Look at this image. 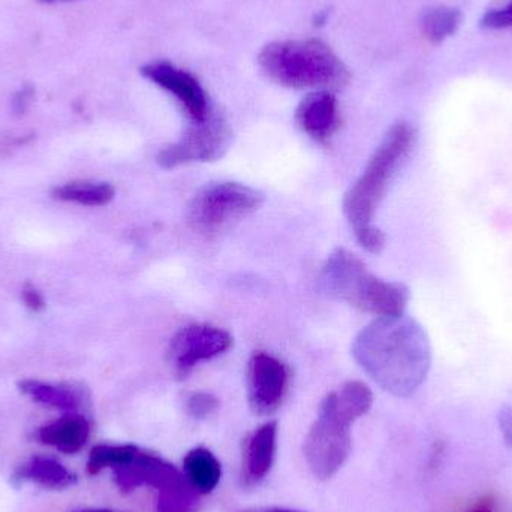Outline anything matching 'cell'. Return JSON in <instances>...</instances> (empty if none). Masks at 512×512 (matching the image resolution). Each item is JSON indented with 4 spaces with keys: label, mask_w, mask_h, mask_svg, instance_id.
I'll return each instance as SVG.
<instances>
[{
    "label": "cell",
    "mask_w": 512,
    "mask_h": 512,
    "mask_svg": "<svg viewBox=\"0 0 512 512\" xmlns=\"http://www.w3.org/2000/svg\"><path fill=\"white\" fill-rule=\"evenodd\" d=\"M352 355L382 390L397 397L412 396L432 366L429 336L405 313L370 322L355 337Z\"/></svg>",
    "instance_id": "6da1fadb"
},
{
    "label": "cell",
    "mask_w": 512,
    "mask_h": 512,
    "mask_svg": "<svg viewBox=\"0 0 512 512\" xmlns=\"http://www.w3.org/2000/svg\"><path fill=\"white\" fill-rule=\"evenodd\" d=\"M258 63L268 80L289 89H334L349 78L342 60L318 39L270 42L259 53Z\"/></svg>",
    "instance_id": "7a4b0ae2"
},
{
    "label": "cell",
    "mask_w": 512,
    "mask_h": 512,
    "mask_svg": "<svg viewBox=\"0 0 512 512\" xmlns=\"http://www.w3.org/2000/svg\"><path fill=\"white\" fill-rule=\"evenodd\" d=\"M322 285L328 294L376 318L403 315L408 306L409 289L403 283L379 279L357 255L345 249L328 256L322 268Z\"/></svg>",
    "instance_id": "3957f363"
},
{
    "label": "cell",
    "mask_w": 512,
    "mask_h": 512,
    "mask_svg": "<svg viewBox=\"0 0 512 512\" xmlns=\"http://www.w3.org/2000/svg\"><path fill=\"white\" fill-rule=\"evenodd\" d=\"M414 143L415 129L408 122H397L385 134L360 179L349 189L343 200V213L349 225L354 228V233L373 225V216L397 171L412 152Z\"/></svg>",
    "instance_id": "277c9868"
},
{
    "label": "cell",
    "mask_w": 512,
    "mask_h": 512,
    "mask_svg": "<svg viewBox=\"0 0 512 512\" xmlns=\"http://www.w3.org/2000/svg\"><path fill=\"white\" fill-rule=\"evenodd\" d=\"M114 480L123 493L140 487L155 489L156 512H194L198 493L176 466L156 454L138 451L128 465L114 469Z\"/></svg>",
    "instance_id": "5b68a950"
},
{
    "label": "cell",
    "mask_w": 512,
    "mask_h": 512,
    "mask_svg": "<svg viewBox=\"0 0 512 512\" xmlns=\"http://www.w3.org/2000/svg\"><path fill=\"white\" fill-rule=\"evenodd\" d=\"M264 195L242 183L221 182L204 186L189 204L188 224L201 236H215L256 212Z\"/></svg>",
    "instance_id": "8992f818"
},
{
    "label": "cell",
    "mask_w": 512,
    "mask_h": 512,
    "mask_svg": "<svg viewBox=\"0 0 512 512\" xmlns=\"http://www.w3.org/2000/svg\"><path fill=\"white\" fill-rule=\"evenodd\" d=\"M351 426L327 403H321L304 441V457L313 477L330 480L345 465L352 450Z\"/></svg>",
    "instance_id": "52a82bcc"
},
{
    "label": "cell",
    "mask_w": 512,
    "mask_h": 512,
    "mask_svg": "<svg viewBox=\"0 0 512 512\" xmlns=\"http://www.w3.org/2000/svg\"><path fill=\"white\" fill-rule=\"evenodd\" d=\"M233 134L222 117L210 114L204 122L192 123L177 143L165 147L158 155V164L165 170L194 164L215 162L230 149Z\"/></svg>",
    "instance_id": "ba28073f"
},
{
    "label": "cell",
    "mask_w": 512,
    "mask_h": 512,
    "mask_svg": "<svg viewBox=\"0 0 512 512\" xmlns=\"http://www.w3.org/2000/svg\"><path fill=\"white\" fill-rule=\"evenodd\" d=\"M234 339L224 328L212 324H191L180 328L168 349V361L180 378L188 376L198 364L224 355Z\"/></svg>",
    "instance_id": "9c48e42d"
},
{
    "label": "cell",
    "mask_w": 512,
    "mask_h": 512,
    "mask_svg": "<svg viewBox=\"0 0 512 512\" xmlns=\"http://www.w3.org/2000/svg\"><path fill=\"white\" fill-rule=\"evenodd\" d=\"M289 388V370L273 355L256 352L249 361L248 397L252 412L268 417L282 406Z\"/></svg>",
    "instance_id": "30bf717a"
},
{
    "label": "cell",
    "mask_w": 512,
    "mask_h": 512,
    "mask_svg": "<svg viewBox=\"0 0 512 512\" xmlns=\"http://www.w3.org/2000/svg\"><path fill=\"white\" fill-rule=\"evenodd\" d=\"M141 74L156 86L162 87L174 96L188 114L192 123L204 122L210 116L209 99L200 81L188 71L158 60L141 68Z\"/></svg>",
    "instance_id": "8fae6325"
},
{
    "label": "cell",
    "mask_w": 512,
    "mask_h": 512,
    "mask_svg": "<svg viewBox=\"0 0 512 512\" xmlns=\"http://www.w3.org/2000/svg\"><path fill=\"white\" fill-rule=\"evenodd\" d=\"M304 134L318 143H327L340 128V111L336 96L328 90L309 93L295 113Z\"/></svg>",
    "instance_id": "7c38bea8"
},
{
    "label": "cell",
    "mask_w": 512,
    "mask_h": 512,
    "mask_svg": "<svg viewBox=\"0 0 512 512\" xmlns=\"http://www.w3.org/2000/svg\"><path fill=\"white\" fill-rule=\"evenodd\" d=\"M277 451V423L268 421L255 429L243 444L242 483L258 486L270 474Z\"/></svg>",
    "instance_id": "4fadbf2b"
},
{
    "label": "cell",
    "mask_w": 512,
    "mask_h": 512,
    "mask_svg": "<svg viewBox=\"0 0 512 512\" xmlns=\"http://www.w3.org/2000/svg\"><path fill=\"white\" fill-rule=\"evenodd\" d=\"M90 438V424L83 415L69 414L41 427L38 439L60 453L77 454L86 447Z\"/></svg>",
    "instance_id": "5bb4252c"
},
{
    "label": "cell",
    "mask_w": 512,
    "mask_h": 512,
    "mask_svg": "<svg viewBox=\"0 0 512 512\" xmlns=\"http://www.w3.org/2000/svg\"><path fill=\"white\" fill-rule=\"evenodd\" d=\"M15 483H33L42 489L63 490L77 481V477L62 463L51 457L35 456L15 471Z\"/></svg>",
    "instance_id": "9a60e30c"
},
{
    "label": "cell",
    "mask_w": 512,
    "mask_h": 512,
    "mask_svg": "<svg viewBox=\"0 0 512 512\" xmlns=\"http://www.w3.org/2000/svg\"><path fill=\"white\" fill-rule=\"evenodd\" d=\"M183 474L198 495H210L221 483L222 465L212 451L197 447L183 459Z\"/></svg>",
    "instance_id": "2e32d148"
},
{
    "label": "cell",
    "mask_w": 512,
    "mask_h": 512,
    "mask_svg": "<svg viewBox=\"0 0 512 512\" xmlns=\"http://www.w3.org/2000/svg\"><path fill=\"white\" fill-rule=\"evenodd\" d=\"M322 402L348 423L354 424L367 414L373 405V393L364 382L349 381L331 391Z\"/></svg>",
    "instance_id": "e0dca14e"
},
{
    "label": "cell",
    "mask_w": 512,
    "mask_h": 512,
    "mask_svg": "<svg viewBox=\"0 0 512 512\" xmlns=\"http://www.w3.org/2000/svg\"><path fill=\"white\" fill-rule=\"evenodd\" d=\"M21 393L26 394L33 402L65 412H75L81 405V396L74 388L44 384V382L21 381L18 384Z\"/></svg>",
    "instance_id": "ac0fdd59"
},
{
    "label": "cell",
    "mask_w": 512,
    "mask_h": 512,
    "mask_svg": "<svg viewBox=\"0 0 512 512\" xmlns=\"http://www.w3.org/2000/svg\"><path fill=\"white\" fill-rule=\"evenodd\" d=\"M114 195H116V189L110 183L86 182V180L57 186L53 191V198L56 200L87 207L107 206L113 201Z\"/></svg>",
    "instance_id": "d6986e66"
},
{
    "label": "cell",
    "mask_w": 512,
    "mask_h": 512,
    "mask_svg": "<svg viewBox=\"0 0 512 512\" xmlns=\"http://www.w3.org/2000/svg\"><path fill=\"white\" fill-rule=\"evenodd\" d=\"M140 448L132 444L95 445L90 451L89 460H87V472L90 475H98L105 469H117L120 466L128 465L137 456Z\"/></svg>",
    "instance_id": "ffe728a7"
},
{
    "label": "cell",
    "mask_w": 512,
    "mask_h": 512,
    "mask_svg": "<svg viewBox=\"0 0 512 512\" xmlns=\"http://www.w3.org/2000/svg\"><path fill=\"white\" fill-rule=\"evenodd\" d=\"M459 24V12L454 9L439 8L429 12L424 18V32L432 41H441L451 35Z\"/></svg>",
    "instance_id": "44dd1931"
},
{
    "label": "cell",
    "mask_w": 512,
    "mask_h": 512,
    "mask_svg": "<svg viewBox=\"0 0 512 512\" xmlns=\"http://www.w3.org/2000/svg\"><path fill=\"white\" fill-rule=\"evenodd\" d=\"M186 408H188V414L195 420H207L218 411L219 400L213 394L200 391L189 397Z\"/></svg>",
    "instance_id": "7402d4cb"
},
{
    "label": "cell",
    "mask_w": 512,
    "mask_h": 512,
    "mask_svg": "<svg viewBox=\"0 0 512 512\" xmlns=\"http://www.w3.org/2000/svg\"><path fill=\"white\" fill-rule=\"evenodd\" d=\"M354 234L357 237V242L370 254H381L384 251L387 239H385V234L375 225H369V227L363 228V230Z\"/></svg>",
    "instance_id": "603a6c76"
},
{
    "label": "cell",
    "mask_w": 512,
    "mask_h": 512,
    "mask_svg": "<svg viewBox=\"0 0 512 512\" xmlns=\"http://www.w3.org/2000/svg\"><path fill=\"white\" fill-rule=\"evenodd\" d=\"M21 298H23L24 306L27 309L33 310V312H41L45 307L44 295L32 285V283H26L23 291H21Z\"/></svg>",
    "instance_id": "cb8c5ba5"
},
{
    "label": "cell",
    "mask_w": 512,
    "mask_h": 512,
    "mask_svg": "<svg viewBox=\"0 0 512 512\" xmlns=\"http://www.w3.org/2000/svg\"><path fill=\"white\" fill-rule=\"evenodd\" d=\"M512 24V3L504 9L489 12L484 18V26L507 27Z\"/></svg>",
    "instance_id": "d4e9b609"
},
{
    "label": "cell",
    "mask_w": 512,
    "mask_h": 512,
    "mask_svg": "<svg viewBox=\"0 0 512 512\" xmlns=\"http://www.w3.org/2000/svg\"><path fill=\"white\" fill-rule=\"evenodd\" d=\"M498 423L505 445L512 450V406H504V408L499 411Z\"/></svg>",
    "instance_id": "484cf974"
},
{
    "label": "cell",
    "mask_w": 512,
    "mask_h": 512,
    "mask_svg": "<svg viewBox=\"0 0 512 512\" xmlns=\"http://www.w3.org/2000/svg\"><path fill=\"white\" fill-rule=\"evenodd\" d=\"M33 95H35V92H33L32 87H23V89L15 95L14 104H12L14 105V107H12L14 108V113L18 114V116L26 113V111L29 110L30 104H32Z\"/></svg>",
    "instance_id": "4316f807"
},
{
    "label": "cell",
    "mask_w": 512,
    "mask_h": 512,
    "mask_svg": "<svg viewBox=\"0 0 512 512\" xmlns=\"http://www.w3.org/2000/svg\"><path fill=\"white\" fill-rule=\"evenodd\" d=\"M468 512H495V501L492 496L480 499Z\"/></svg>",
    "instance_id": "83f0119b"
},
{
    "label": "cell",
    "mask_w": 512,
    "mask_h": 512,
    "mask_svg": "<svg viewBox=\"0 0 512 512\" xmlns=\"http://www.w3.org/2000/svg\"><path fill=\"white\" fill-rule=\"evenodd\" d=\"M237 512H273L271 508H249V510H242Z\"/></svg>",
    "instance_id": "f1b7e54d"
},
{
    "label": "cell",
    "mask_w": 512,
    "mask_h": 512,
    "mask_svg": "<svg viewBox=\"0 0 512 512\" xmlns=\"http://www.w3.org/2000/svg\"><path fill=\"white\" fill-rule=\"evenodd\" d=\"M271 511L273 512H298V511H292V510H286V508H271Z\"/></svg>",
    "instance_id": "f546056e"
},
{
    "label": "cell",
    "mask_w": 512,
    "mask_h": 512,
    "mask_svg": "<svg viewBox=\"0 0 512 512\" xmlns=\"http://www.w3.org/2000/svg\"><path fill=\"white\" fill-rule=\"evenodd\" d=\"M80 512H122V511H114V510H86Z\"/></svg>",
    "instance_id": "4dcf8cb0"
},
{
    "label": "cell",
    "mask_w": 512,
    "mask_h": 512,
    "mask_svg": "<svg viewBox=\"0 0 512 512\" xmlns=\"http://www.w3.org/2000/svg\"><path fill=\"white\" fill-rule=\"evenodd\" d=\"M41 2L53 3V2H60V0H41Z\"/></svg>",
    "instance_id": "1f68e13d"
}]
</instances>
